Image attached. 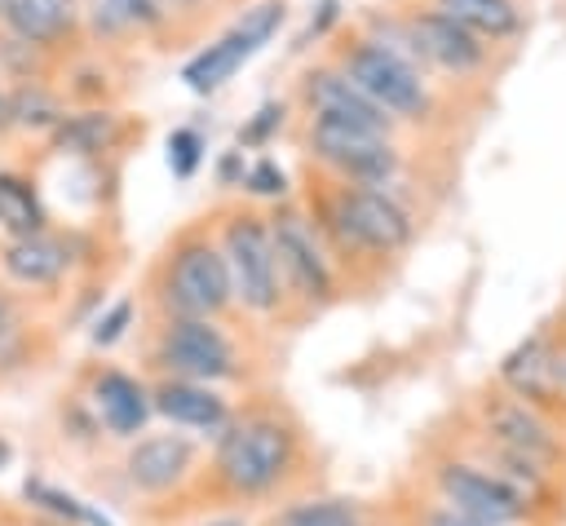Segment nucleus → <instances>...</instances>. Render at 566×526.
Segmentation results:
<instances>
[{
  "instance_id": "nucleus-1",
  "label": "nucleus",
  "mask_w": 566,
  "mask_h": 526,
  "mask_svg": "<svg viewBox=\"0 0 566 526\" xmlns=\"http://www.w3.org/2000/svg\"><path fill=\"white\" fill-rule=\"evenodd\" d=\"M296 469V429L270 411L230 415L217 433L212 477L230 499H265Z\"/></svg>"
},
{
  "instance_id": "nucleus-2",
  "label": "nucleus",
  "mask_w": 566,
  "mask_h": 526,
  "mask_svg": "<svg viewBox=\"0 0 566 526\" xmlns=\"http://www.w3.org/2000/svg\"><path fill=\"white\" fill-rule=\"evenodd\" d=\"M429 482H433V499L455 508V513H469V517H482V522H500V526H544V517L500 473H491L473 455L433 460Z\"/></svg>"
},
{
  "instance_id": "nucleus-3",
  "label": "nucleus",
  "mask_w": 566,
  "mask_h": 526,
  "mask_svg": "<svg viewBox=\"0 0 566 526\" xmlns=\"http://www.w3.org/2000/svg\"><path fill=\"white\" fill-rule=\"evenodd\" d=\"M482 438L495 442L500 451H509V455H517V460H526V464H535V469L562 477L566 438L557 433V424H553L539 407L513 398L509 389H504V393H491V398L482 402Z\"/></svg>"
},
{
  "instance_id": "nucleus-4",
  "label": "nucleus",
  "mask_w": 566,
  "mask_h": 526,
  "mask_svg": "<svg viewBox=\"0 0 566 526\" xmlns=\"http://www.w3.org/2000/svg\"><path fill=\"white\" fill-rule=\"evenodd\" d=\"M345 80H349L363 97H371L385 115L416 119V115L429 111V93H424L420 71H416L402 53L385 49L380 40H363V44L349 49V57H345Z\"/></svg>"
},
{
  "instance_id": "nucleus-5",
  "label": "nucleus",
  "mask_w": 566,
  "mask_h": 526,
  "mask_svg": "<svg viewBox=\"0 0 566 526\" xmlns=\"http://www.w3.org/2000/svg\"><path fill=\"white\" fill-rule=\"evenodd\" d=\"M155 362L168 371V380L212 385L234 376V345L221 327H212V318H172L155 345Z\"/></svg>"
},
{
  "instance_id": "nucleus-6",
  "label": "nucleus",
  "mask_w": 566,
  "mask_h": 526,
  "mask_svg": "<svg viewBox=\"0 0 566 526\" xmlns=\"http://www.w3.org/2000/svg\"><path fill=\"white\" fill-rule=\"evenodd\" d=\"M164 301H168V309L177 318H212V314H221L234 301L226 256L212 243H186L168 265Z\"/></svg>"
},
{
  "instance_id": "nucleus-7",
  "label": "nucleus",
  "mask_w": 566,
  "mask_h": 526,
  "mask_svg": "<svg viewBox=\"0 0 566 526\" xmlns=\"http://www.w3.org/2000/svg\"><path fill=\"white\" fill-rule=\"evenodd\" d=\"M226 270H230V292L256 309L270 314L279 305V265H274V248H270V230L256 217H234L226 225Z\"/></svg>"
},
{
  "instance_id": "nucleus-8",
  "label": "nucleus",
  "mask_w": 566,
  "mask_h": 526,
  "mask_svg": "<svg viewBox=\"0 0 566 526\" xmlns=\"http://www.w3.org/2000/svg\"><path fill=\"white\" fill-rule=\"evenodd\" d=\"M332 225L345 243L367 248V252H398L411 239V217L402 212L398 199H389L376 186L340 190L332 203Z\"/></svg>"
},
{
  "instance_id": "nucleus-9",
  "label": "nucleus",
  "mask_w": 566,
  "mask_h": 526,
  "mask_svg": "<svg viewBox=\"0 0 566 526\" xmlns=\"http://www.w3.org/2000/svg\"><path fill=\"white\" fill-rule=\"evenodd\" d=\"M279 22H283V4L279 0H265V4H256L239 27H230L217 44H208L199 57H190L186 66H181V80L195 88V93H212V88H221L274 31H279Z\"/></svg>"
},
{
  "instance_id": "nucleus-10",
  "label": "nucleus",
  "mask_w": 566,
  "mask_h": 526,
  "mask_svg": "<svg viewBox=\"0 0 566 526\" xmlns=\"http://www.w3.org/2000/svg\"><path fill=\"white\" fill-rule=\"evenodd\" d=\"M310 141H314L318 159H327L332 168H340L345 177H354L363 186H380L398 168V155L385 141V133H371V128H358V124H340V119L318 115Z\"/></svg>"
},
{
  "instance_id": "nucleus-11",
  "label": "nucleus",
  "mask_w": 566,
  "mask_h": 526,
  "mask_svg": "<svg viewBox=\"0 0 566 526\" xmlns=\"http://www.w3.org/2000/svg\"><path fill=\"white\" fill-rule=\"evenodd\" d=\"M195 460H199V446L186 433H150L128 446L124 473L142 495H164L190 477Z\"/></svg>"
},
{
  "instance_id": "nucleus-12",
  "label": "nucleus",
  "mask_w": 566,
  "mask_h": 526,
  "mask_svg": "<svg viewBox=\"0 0 566 526\" xmlns=\"http://www.w3.org/2000/svg\"><path fill=\"white\" fill-rule=\"evenodd\" d=\"M500 380H504V389L513 398L539 407L544 398H557L566 389V380H562V349H553V340L544 332H535V336H526L522 345H513L504 354Z\"/></svg>"
},
{
  "instance_id": "nucleus-13",
  "label": "nucleus",
  "mask_w": 566,
  "mask_h": 526,
  "mask_svg": "<svg viewBox=\"0 0 566 526\" xmlns=\"http://www.w3.org/2000/svg\"><path fill=\"white\" fill-rule=\"evenodd\" d=\"M270 248H274V265L287 274V283L310 296V301H327L332 296V270L323 261V252L314 248V234L305 230L301 217H283L270 230Z\"/></svg>"
},
{
  "instance_id": "nucleus-14",
  "label": "nucleus",
  "mask_w": 566,
  "mask_h": 526,
  "mask_svg": "<svg viewBox=\"0 0 566 526\" xmlns=\"http://www.w3.org/2000/svg\"><path fill=\"white\" fill-rule=\"evenodd\" d=\"M150 411L164 415L172 429H190V433H221L230 424V402L212 389V385H195V380H164L150 393Z\"/></svg>"
},
{
  "instance_id": "nucleus-15",
  "label": "nucleus",
  "mask_w": 566,
  "mask_h": 526,
  "mask_svg": "<svg viewBox=\"0 0 566 526\" xmlns=\"http://www.w3.org/2000/svg\"><path fill=\"white\" fill-rule=\"evenodd\" d=\"M411 40H416V53H420V57H429V62H438L442 71H455V75L482 66V53H486L473 31H464L460 22H451V18L438 13V9H429V13H420V18L411 22Z\"/></svg>"
},
{
  "instance_id": "nucleus-16",
  "label": "nucleus",
  "mask_w": 566,
  "mask_h": 526,
  "mask_svg": "<svg viewBox=\"0 0 566 526\" xmlns=\"http://www.w3.org/2000/svg\"><path fill=\"white\" fill-rule=\"evenodd\" d=\"M93 411L115 438H137L150 424V393L128 371H102L93 380Z\"/></svg>"
},
{
  "instance_id": "nucleus-17",
  "label": "nucleus",
  "mask_w": 566,
  "mask_h": 526,
  "mask_svg": "<svg viewBox=\"0 0 566 526\" xmlns=\"http://www.w3.org/2000/svg\"><path fill=\"white\" fill-rule=\"evenodd\" d=\"M305 97H310V106H314L323 119L358 124V128H371V133H385V128H389V115H385L371 97H363V93L345 80V71H314L310 84H305Z\"/></svg>"
},
{
  "instance_id": "nucleus-18",
  "label": "nucleus",
  "mask_w": 566,
  "mask_h": 526,
  "mask_svg": "<svg viewBox=\"0 0 566 526\" xmlns=\"http://www.w3.org/2000/svg\"><path fill=\"white\" fill-rule=\"evenodd\" d=\"M66 261H71L66 248L49 234H27V239H13L4 248V270L18 283H53L66 270Z\"/></svg>"
},
{
  "instance_id": "nucleus-19",
  "label": "nucleus",
  "mask_w": 566,
  "mask_h": 526,
  "mask_svg": "<svg viewBox=\"0 0 566 526\" xmlns=\"http://www.w3.org/2000/svg\"><path fill=\"white\" fill-rule=\"evenodd\" d=\"M270 526H367V508L349 495H310L279 508Z\"/></svg>"
},
{
  "instance_id": "nucleus-20",
  "label": "nucleus",
  "mask_w": 566,
  "mask_h": 526,
  "mask_svg": "<svg viewBox=\"0 0 566 526\" xmlns=\"http://www.w3.org/2000/svg\"><path fill=\"white\" fill-rule=\"evenodd\" d=\"M22 495H27L40 513H49L53 522H62V526H111V517H106L102 508H93L88 499H80V495H71V491L53 486V482H44V477H27V482H22Z\"/></svg>"
},
{
  "instance_id": "nucleus-21",
  "label": "nucleus",
  "mask_w": 566,
  "mask_h": 526,
  "mask_svg": "<svg viewBox=\"0 0 566 526\" xmlns=\"http://www.w3.org/2000/svg\"><path fill=\"white\" fill-rule=\"evenodd\" d=\"M0 13L9 18V27L22 40H35V44H44L71 27V0H4Z\"/></svg>"
},
{
  "instance_id": "nucleus-22",
  "label": "nucleus",
  "mask_w": 566,
  "mask_h": 526,
  "mask_svg": "<svg viewBox=\"0 0 566 526\" xmlns=\"http://www.w3.org/2000/svg\"><path fill=\"white\" fill-rule=\"evenodd\" d=\"M438 13H447L451 22H460L473 35H491V40L517 31L513 0H438Z\"/></svg>"
},
{
  "instance_id": "nucleus-23",
  "label": "nucleus",
  "mask_w": 566,
  "mask_h": 526,
  "mask_svg": "<svg viewBox=\"0 0 566 526\" xmlns=\"http://www.w3.org/2000/svg\"><path fill=\"white\" fill-rule=\"evenodd\" d=\"M0 225H4L13 239L40 234V225H44V212H40L31 186H27L22 177H9V172H0Z\"/></svg>"
},
{
  "instance_id": "nucleus-24",
  "label": "nucleus",
  "mask_w": 566,
  "mask_h": 526,
  "mask_svg": "<svg viewBox=\"0 0 566 526\" xmlns=\"http://www.w3.org/2000/svg\"><path fill=\"white\" fill-rule=\"evenodd\" d=\"M111 137H115V119L102 115V111H88V115H71V119L57 128V150L88 155V150H102Z\"/></svg>"
},
{
  "instance_id": "nucleus-25",
  "label": "nucleus",
  "mask_w": 566,
  "mask_h": 526,
  "mask_svg": "<svg viewBox=\"0 0 566 526\" xmlns=\"http://www.w3.org/2000/svg\"><path fill=\"white\" fill-rule=\"evenodd\" d=\"M159 0H93V27L97 31H119L128 22H155Z\"/></svg>"
},
{
  "instance_id": "nucleus-26",
  "label": "nucleus",
  "mask_w": 566,
  "mask_h": 526,
  "mask_svg": "<svg viewBox=\"0 0 566 526\" xmlns=\"http://www.w3.org/2000/svg\"><path fill=\"white\" fill-rule=\"evenodd\" d=\"M199 159H203L199 133H195V128H177V133L168 137V168H172V177H190V172L199 168Z\"/></svg>"
},
{
  "instance_id": "nucleus-27",
  "label": "nucleus",
  "mask_w": 566,
  "mask_h": 526,
  "mask_svg": "<svg viewBox=\"0 0 566 526\" xmlns=\"http://www.w3.org/2000/svg\"><path fill=\"white\" fill-rule=\"evenodd\" d=\"M9 115H18V124H53L57 119V106L40 93V88H22L9 106Z\"/></svg>"
},
{
  "instance_id": "nucleus-28",
  "label": "nucleus",
  "mask_w": 566,
  "mask_h": 526,
  "mask_svg": "<svg viewBox=\"0 0 566 526\" xmlns=\"http://www.w3.org/2000/svg\"><path fill=\"white\" fill-rule=\"evenodd\" d=\"M128 323H133V301H115L102 318H97V327H93V345H115L124 332H128Z\"/></svg>"
},
{
  "instance_id": "nucleus-29",
  "label": "nucleus",
  "mask_w": 566,
  "mask_h": 526,
  "mask_svg": "<svg viewBox=\"0 0 566 526\" xmlns=\"http://www.w3.org/2000/svg\"><path fill=\"white\" fill-rule=\"evenodd\" d=\"M416 526H500V522H482V517H469V513H455V508L429 499V504L416 513Z\"/></svg>"
},
{
  "instance_id": "nucleus-30",
  "label": "nucleus",
  "mask_w": 566,
  "mask_h": 526,
  "mask_svg": "<svg viewBox=\"0 0 566 526\" xmlns=\"http://www.w3.org/2000/svg\"><path fill=\"white\" fill-rule=\"evenodd\" d=\"M248 190L256 194H283V168L274 159H261L248 168Z\"/></svg>"
},
{
  "instance_id": "nucleus-31",
  "label": "nucleus",
  "mask_w": 566,
  "mask_h": 526,
  "mask_svg": "<svg viewBox=\"0 0 566 526\" xmlns=\"http://www.w3.org/2000/svg\"><path fill=\"white\" fill-rule=\"evenodd\" d=\"M279 119H283V106L265 102V106L256 111V119H252V124H248V128L239 133V141H248V146H252V141H265V137H270V128H274Z\"/></svg>"
},
{
  "instance_id": "nucleus-32",
  "label": "nucleus",
  "mask_w": 566,
  "mask_h": 526,
  "mask_svg": "<svg viewBox=\"0 0 566 526\" xmlns=\"http://www.w3.org/2000/svg\"><path fill=\"white\" fill-rule=\"evenodd\" d=\"M9 464H13V446H9V438L0 433V473H4Z\"/></svg>"
},
{
  "instance_id": "nucleus-33",
  "label": "nucleus",
  "mask_w": 566,
  "mask_h": 526,
  "mask_svg": "<svg viewBox=\"0 0 566 526\" xmlns=\"http://www.w3.org/2000/svg\"><path fill=\"white\" fill-rule=\"evenodd\" d=\"M203 526H248V522H243V517H234V513H230V517H212V522H203Z\"/></svg>"
},
{
  "instance_id": "nucleus-34",
  "label": "nucleus",
  "mask_w": 566,
  "mask_h": 526,
  "mask_svg": "<svg viewBox=\"0 0 566 526\" xmlns=\"http://www.w3.org/2000/svg\"><path fill=\"white\" fill-rule=\"evenodd\" d=\"M562 380H566V349H562Z\"/></svg>"
},
{
  "instance_id": "nucleus-35",
  "label": "nucleus",
  "mask_w": 566,
  "mask_h": 526,
  "mask_svg": "<svg viewBox=\"0 0 566 526\" xmlns=\"http://www.w3.org/2000/svg\"><path fill=\"white\" fill-rule=\"evenodd\" d=\"M0 9H4V0H0Z\"/></svg>"
}]
</instances>
